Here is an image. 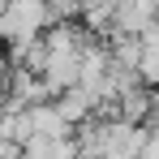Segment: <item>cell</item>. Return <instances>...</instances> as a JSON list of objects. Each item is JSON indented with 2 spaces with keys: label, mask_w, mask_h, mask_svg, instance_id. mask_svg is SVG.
Segmentation results:
<instances>
[{
  "label": "cell",
  "mask_w": 159,
  "mask_h": 159,
  "mask_svg": "<svg viewBox=\"0 0 159 159\" xmlns=\"http://www.w3.org/2000/svg\"><path fill=\"white\" fill-rule=\"evenodd\" d=\"M86 30H112V13H116V0H82L78 4Z\"/></svg>",
  "instance_id": "5b68a950"
},
{
  "label": "cell",
  "mask_w": 159,
  "mask_h": 159,
  "mask_svg": "<svg viewBox=\"0 0 159 159\" xmlns=\"http://www.w3.org/2000/svg\"><path fill=\"white\" fill-rule=\"evenodd\" d=\"M52 9H48V0H4L0 4V39L4 43H13L17 56H26L39 39H43V30L52 26Z\"/></svg>",
  "instance_id": "6da1fadb"
},
{
  "label": "cell",
  "mask_w": 159,
  "mask_h": 159,
  "mask_svg": "<svg viewBox=\"0 0 159 159\" xmlns=\"http://www.w3.org/2000/svg\"><path fill=\"white\" fill-rule=\"evenodd\" d=\"M138 159H159V125L146 129V142H142V155Z\"/></svg>",
  "instance_id": "8992f818"
},
{
  "label": "cell",
  "mask_w": 159,
  "mask_h": 159,
  "mask_svg": "<svg viewBox=\"0 0 159 159\" xmlns=\"http://www.w3.org/2000/svg\"><path fill=\"white\" fill-rule=\"evenodd\" d=\"M159 17V0H116L112 34H146Z\"/></svg>",
  "instance_id": "7a4b0ae2"
},
{
  "label": "cell",
  "mask_w": 159,
  "mask_h": 159,
  "mask_svg": "<svg viewBox=\"0 0 159 159\" xmlns=\"http://www.w3.org/2000/svg\"><path fill=\"white\" fill-rule=\"evenodd\" d=\"M26 125H30V138H69V133H73V125L60 116L56 99L30 103V107H26Z\"/></svg>",
  "instance_id": "3957f363"
},
{
  "label": "cell",
  "mask_w": 159,
  "mask_h": 159,
  "mask_svg": "<svg viewBox=\"0 0 159 159\" xmlns=\"http://www.w3.org/2000/svg\"><path fill=\"white\" fill-rule=\"evenodd\" d=\"M22 151H26V159H82L73 138H30Z\"/></svg>",
  "instance_id": "277c9868"
}]
</instances>
